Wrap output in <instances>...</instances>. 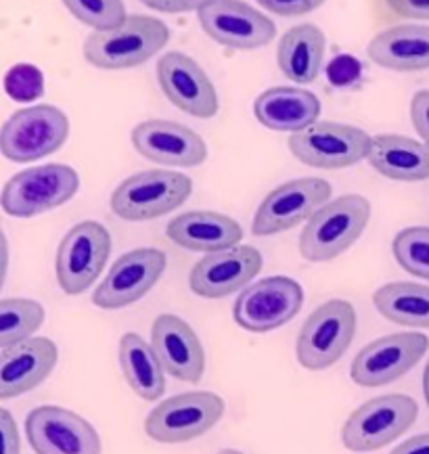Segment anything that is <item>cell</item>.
I'll use <instances>...</instances> for the list:
<instances>
[{
    "label": "cell",
    "instance_id": "cell-1",
    "mask_svg": "<svg viewBox=\"0 0 429 454\" xmlns=\"http://www.w3.org/2000/svg\"><path fill=\"white\" fill-rule=\"evenodd\" d=\"M170 43V30L158 17L126 15L109 30H95L84 40V59L98 69H132L147 63Z\"/></svg>",
    "mask_w": 429,
    "mask_h": 454
},
{
    "label": "cell",
    "instance_id": "cell-2",
    "mask_svg": "<svg viewBox=\"0 0 429 454\" xmlns=\"http://www.w3.org/2000/svg\"><path fill=\"white\" fill-rule=\"evenodd\" d=\"M370 220V201L350 193L327 201L312 214L300 235V254L308 262H332L363 237Z\"/></svg>",
    "mask_w": 429,
    "mask_h": 454
},
{
    "label": "cell",
    "instance_id": "cell-3",
    "mask_svg": "<svg viewBox=\"0 0 429 454\" xmlns=\"http://www.w3.org/2000/svg\"><path fill=\"white\" fill-rule=\"evenodd\" d=\"M193 191V180L174 170H143L115 186L112 212L126 223H147L183 206Z\"/></svg>",
    "mask_w": 429,
    "mask_h": 454
},
{
    "label": "cell",
    "instance_id": "cell-4",
    "mask_svg": "<svg viewBox=\"0 0 429 454\" xmlns=\"http://www.w3.org/2000/svg\"><path fill=\"white\" fill-rule=\"evenodd\" d=\"M356 325V310L350 301H324L301 325L295 341V358L306 371L332 369L350 350Z\"/></svg>",
    "mask_w": 429,
    "mask_h": 454
},
{
    "label": "cell",
    "instance_id": "cell-5",
    "mask_svg": "<svg viewBox=\"0 0 429 454\" xmlns=\"http://www.w3.org/2000/svg\"><path fill=\"white\" fill-rule=\"evenodd\" d=\"M419 417V406L407 394L370 398L346 419L341 442L350 452H375L407 434Z\"/></svg>",
    "mask_w": 429,
    "mask_h": 454
},
{
    "label": "cell",
    "instance_id": "cell-6",
    "mask_svg": "<svg viewBox=\"0 0 429 454\" xmlns=\"http://www.w3.org/2000/svg\"><path fill=\"white\" fill-rule=\"evenodd\" d=\"M78 189L80 176L72 166H34L7 180L0 193V207L13 218H34L66 206Z\"/></svg>",
    "mask_w": 429,
    "mask_h": 454
},
{
    "label": "cell",
    "instance_id": "cell-7",
    "mask_svg": "<svg viewBox=\"0 0 429 454\" xmlns=\"http://www.w3.org/2000/svg\"><path fill=\"white\" fill-rule=\"evenodd\" d=\"M69 137V120L55 105L20 109L0 128V153L15 164H30L55 153Z\"/></svg>",
    "mask_w": 429,
    "mask_h": 454
},
{
    "label": "cell",
    "instance_id": "cell-8",
    "mask_svg": "<svg viewBox=\"0 0 429 454\" xmlns=\"http://www.w3.org/2000/svg\"><path fill=\"white\" fill-rule=\"evenodd\" d=\"M112 255V235L101 223L84 220L61 239L55 258L57 283L67 295L90 289Z\"/></svg>",
    "mask_w": 429,
    "mask_h": 454
},
{
    "label": "cell",
    "instance_id": "cell-9",
    "mask_svg": "<svg viewBox=\"0 0 429 454\" xmlns=\"http://www.w3.org/2000/svg\"><path fill=\"white\" fill-rule=\"evenodd\" d=\"M224 400L214 392H184L160 403L144 419V434L160 444H183L216 427Z\"/></svg>",
    "mask_w": 429,
    "mask_h": 454
},
{
    "label": "cell",
    "instance_id": "cell-10",
    "mask_svg": "<svg viewBox=\"0 0 429 454\" xmlns=\"http://www.w3.org/2000/svg\"><path fill=\"white\" fill-rule=\"evenodd\" d=\"M295 160L316 170H344L367 160L370 137L363 128L338 121H316L289 137Z\"/></svg>",
    "mask_w": 429,
    "mask_h": 454
},
{
    "label": "cell",
    "instance_id": "cell-11",
    "mask_svg": "<svg viewBox=\"0 0 429 454\" xmlns=\"http://www.w3.org/2000/svg\"><path fill=\"white\" fill-rule=\"evenodd\" d=\"M332 184L324 178H295L272 189L264 197L252 223L256 237H272L308 223L312 214L332 201Z\"/></svg>",
    "mask_w": 429,
    "mask_h": 454
},
{
    "label": "cell",
    "instance_id": "cell-12",
    "mask_svg": "<svg viewBox=\"0 0 429 454\" xmlns=\"http://www.w3.org/2000/svg\"><path fill=\"white\" fill-rule=\"evenodd\" d=\"M304 304V289L295 278L269 277L247 285L233 306V318L249 333H269L293 320Z\"/></svg>",
    "mask_w": 429,
    "mask_h": 454
},
{
    "label": "cell",
    "instance_id": "cell-13",
    "mask_svg": "<svg viewBox=\"0 0 429 454\" xmlns=\"http://www.w3.org/2000/svg\"><path fill=\"white\" fill-rule=\"evenodd\" d=\"M168 266L161 249L138 247L115 260L107 277L92 294V304L101 310H120L143 300L160 281Z\"/></svg>",
    "mask_w": 429,
    "mask_h": 454
},
{
    "label": "cell",
    "instance_id": "cell-14",
    "mask_svg": "<svg viewBox=\"0 0 429 454\" xmlns=\"http://www.w3.org/2000/svg\"><path fill=\"white\" fill-rule=\"evenodd\" d=\"M429 350L423 333H392L373 340L352 360L350 377L361 387L390 386L404 377Z\"/></svg>",
    "mask_w": 429,
    "mask_h": 454
},
{
    "label": "cell",
    "instance_id": "cell-15",
    "mask_svg": "<svg viewBox=\"0 0 429 454\" xmlns=\"http://www.w3.org/2000/svg\"><path fill=\"white\" fill-rule=\"evenodd\" d=\"M197 20L214 43L235 51L262 49L277 36L275 21L243 0H210L197 11Z\"/></svg>",
    "mask_w": 429,
    "mask_h": 454
},
{
    "label": "cell",
    "instance_id": "cell-16",
    "mask_svg": "<svg viewBox=\"0 0 429 454\" xmlns=\"http://www.w3.org/2000/svg\"><path fill=\"white\" fill-rule=\"evenodd\" d=\"M26 438L36 454H101V438L78 412L38 406L26 419Z\"/></svg>",
    "mask_w": 429,
    "mask_h": 454
},
{
    "label": "cell",
    "instance_id": "cell-17",
    "mask_svg": "<svg viewBox=\"0 0 429 454\" xmlns=\"http://www.w3.org/2000/svg\"><path fill=\"white\" fill-rule=\"evenodd\" d=\"M158 82L168 101L181 112L199 120H210L218 114V92L210 75L193 57L170 51L158 61Z\"/></svg>",
    "mask_w": 429,
    "mask_h": 454
},
{
    "label": "cell",
    "instance_id": "cell-18",
    "mask_svg": "<svg viewBox=\"0 0 429 454\" xmlns=\"http://www.w3.org/2000/svg\"><path fill=\"white\" fill-rule=\"evenodd\" d=\"M262 254L252 246H235L206 254L189 275V287L206 300H220L246 289L262 270Z\"/></svg>",
    "mask_w": 429,
    "mask_h": 454
},
{
    "label": "cell",
    "instance_id": "cell-19",
    "mask_svg": "<svg viewBox=\"0 0 429 454\" xmlns=\"http://www.w3.org/2000/svg\"><path fill=\"white\" fill-rule=\"evenodd\" d=\"M130 141L144 160L168 168H195L207 157L204 138L170 120H147L135 126Z\"/></svg>",
    "mask_w": 429,
    "mask_h": 454
},
{
    "label": "cell",
    "instance_id": "cell-20",
    "mask_svg": "<svg viewBox=\"0 0 429 454\" xmlns=\"http://www.w3.org/2000/svg\"><path fill=\"white\" fill-rule=\"evenodd\" d=\"M151 346L168 375L184 383H199L206 352L193 327L176 314H160L151 327Z\"/></svg>",
    "mask_w": 429,
    "mask_h": 454
},
{
    "label": "cell",
    "instance_id": "cell-21",
    "mask_svg": "<svg viewBox=\"0 0 429 454\" xmlns=\"http://www.w3.org/2000/svg\"><path fill=\"white\" fill-rule=\"evenodd\" d=\"M59 350L49 337H30L0 350V400L23 395L49 380Z\"/></svg>",
    "mask_w": 429,
    "mask_h": 454
},
{
    "label": "cell",
    "instance_id": "cell-22",
    "mask_svg": "<svg viewBox=\"0 0 429 454\" xmlns=\"http://www.w3.org/2000/svg\"><path fill=\"white\" fill-rule=\"evenodd\" d=\"M166 235L174 246L189 252H220L239 246L243 239L241 224L230 216L207 209H193L172 218L166 226Z\"/></svg>",
    "mask_w": 429,
    "mask_h": 454
},
{
    "label": "cell",
    "instance_id": "cell-23",
    "mask_svg": "<svg viewBox=\"0 0 429 454\" xmlns=\"http://www.w3.org/2000/svg\"><path fill=\"white\" fill-rule=\"evenodd\" d=\"M254 115L269 130L293 135L316 124L321 115V101L315 92L300 86H275L260 92L254 101Z\"/></svg>",
    "mask_w": 429,
    "mask_h": 454
},
{
    "label": "cell",
    "instance_id": "cell-24",
    "mask_svg": "<svg viewBox=\"0 0 429 454\" xmlns=\"http://www.w3.org/2000/svg\"><path fill=\"white\" fill-rule=\"evenodd\" d=\"M369 59L390 72L429 69V26H394L369 43Z\"/></svg>",
    "mask_w": 429,
    "mask_h": 454
},
{
    "label": "cell",
    "instance_id": "cell-25",
    "mask_svg": "<svg viewBox=\"0 0 429 454\" xmlns=\"http://www.w3.org/2000/svg\"><path fill=\"white\" fill-rule=\"evenodd\" d=\"M367 161L375 172L400 183L429 180V147L402 135L370 137Z\"/></svg>",
    "mask_w": 429,
    "mask_h": 454
},
{
    "label": "cell",
    "instance_id": "cell-26",
    "mask_svg": "<svg viewBox=\"0 0 429 454\" xmlns=\"http://www.w3.org/2000/svg\"><path fill=\"white\" fill-rule=\"evenodd\" d=\"M327 40L315 23H301L283 34L277 49V63L287 80L312 84L321 74Z\"/></svg>",
    "mask_w": 429,
    "mask_h": 454
},
{
    "label": "cell",
    "instance_id": "cell-27",
    "mask_svg": "<svg viewBox=\"0 0 429 454\" xmlns=\"http://www.w3.org/2000/svg\"><path fill=\"white\" fill-rule=\"evenodd\" d=\"M120 366L124 380L138 398L155 403L166 392V371L158 354L138 333H124L120 340Z\"/></svg>",
    "mask_w": 429,
    "mask_h": 454
},
{
    "label": "cell",
    "instance_id": "cell-28",
    "mask_svg": "<svg viewBox=\"0 0 429 454\" xmlns=\"http://www.w3.org/2000/svg\"><path fill=\"white\" fill-rule=\"evenodd\" d=\"M375 310L390 323L429 329V287L419 283H387L373 294Z\"/></svg>",
    "mask_w": 429,
    "mask_h": 454
},
{
    "label": "cell",
    "instance_id": "cell-29",
    "mask_svg": "<svg viewBox=\"0 0 429 454\" xmlns=\"http://www.w3.org/2000/svg\"><path fill=\"white\" fill-rule=\"evenodd\" d=\"M44 318V306L36 300H0V350L23 340H30L43 327Z\"/></svg>",
    "mask_w": 429,
    "mask_h": 454
},
{
    "label": "cell",
    "instance_id": "cell-30",
    "mask_svg": "<svg viewBox=\"0 0 429 454\" xmlns=\"http://www.w3.org/2000/svg\"><path fill=\"white\" fill-rule=\"evenodd\" d=\"M394 258L409 275L429 281V226H409L394 237Z\"/></svg>",
    "mask_w": 429,
    "mask_h": 454
},
{
    "label": "cell",
    "instance_id": "cell-31",
    "mask_svg": "<svg viewBox=\"0 0 429 454\" xmlns=\"http://www.w3.org/2000/svg\"><path fill=\"white\" fill-rule=\"evenodd\" d=\"M75 20L92 30H109L126 20L121 0H61Z\"/></svg>",
    "mask_w": 429,
    "mask_h": 454
},
{
    "label": "cell",
    "instance_id": "cell-32",
    "mask_svg": "<svg viewBox=\"0 0 429 454\" xmlns=\"http://www.w3.org/2000/svg\"><path fill=\"white\" fill-rule=\"evenodd\" d=\"M4 90L13 101H34V98L43 97L44 78L38 67L20 63L9 69L7 78H4Z\"/></svg>",
    "mask_w": 429,
    "mask_h": 454
},
{
    "label": "cell",
    "instance_id": "cell-33",
    "mask_svg": "<svg viewBox=\"0 0 429 454\" xmlns=\"http://www.w3.org/2000/svg\"><path fill=\"white\" fill-rule=\"evenodd\" d=\"M256 3L269 13L281 17H300L316 11L324 0H256Z\"/></svg>",
    "mask_w": 429,
    "mask_h": 454
},
{
    "label": "cell",
    "instance_id": "cell-34",
    "mask_svg": "<svg viewBox=\"0 0 429 454\" xmlns=\"http://www.w3.org/2000/svg\"><path fill=\"white\" fill-rule=\"evenodd\" d=\"M0 454H21L20 429L13 415L0 406Z\"/></svg>",
    "mask_w": 429,
    "mask_h": 454
},
{
    "label": "cell",
    "instance_id": "cell-35",
    "mask_svg": "<svg viewBox=\"0 0 429 454\" xmlns=\"http://www.w3.org/2000/svg\"><path fill=\"white\" fill-rule=\"evenodd\" d=\"M410 120L417 135L429 147V90H419L410 101Z\"/></svg>",
    "mask_w": 429,
    "mask_h": 454
},
{
    "label": "cell",
    "instance_id": "cell-36",
    "mask_svg": "<svg viewBox=\"0 0 429 454\" xmlns=\"http://www.w3.org/2000/svg\"><path fill=\"white\" fill-rule=\"evenodd\" d=\"M144 7L160 11V13H189V11H199L210 0H141Z\"/></svg>",
    "mask_w": 429,
    "mask_h": 454
},
{
    "label": "cell",
    "instance_id": "cell-37",
    "mask_svg": "<svg viewBox=\"0 0 429 454\" xmlns=\"http://www.w3.org/2000/svg\"><path fill=\"white\" fill-rule=\"evenodd\" d=\"M387 4L400 17L429 21V0H387Z\"/></svg>",
    "mask_w": 429,
    "mask_h": 454
},
{
    "label": "cell",
    "instance_id": "cell-38",
    "mask_svg": "<svg viewBox=\"0 0 429 454\" xmlns=\"http://www.w3.org/2000/svg\"><path fill=\"white\" fill-rule=\"evenodd\" d=\"M356 74L358 66L355 59H350V57H339V59L332 66V69H329V75H332V80H335L338 84H347L350 80L356 78Z\"/></svg>",
    "mask_w": 429,
    "mask_h": 454
},
{
    "label": "cell",
    "instance_id": "cell-39",
    "mask_svg": "<svg viewBox=\"0 0 429 454\" xmlns=\"http://www.w3.org/2000/svg\"><path fill=\"white\" fill-rule=\"evenodd\" d=\"M390 454H429V434L415 435V438L402 442Z\"/></svg>",
    "mask_w": 429,
    "mask_h": 454
},
{
    "label": "cell",
    "instance_id": "cell-40",
    "mask_svg": "<svg viewBox=\"0 0 429 454\" xmlns=\"http://www.w3.org/2000/svg\"><path fill=\"white\" fill-rule=\"evenodd\" d=\"M7 272H9V241L3 231V224H0V291H3L4 281H7Z\"/></svg>",
    "mask_w": 429,
    "mask_h": 454
},
{
    "label": "cell",
    "instance_id": "cell-41",
    "mask_svg": "<svg viewBox=\"0 0 429 454\" xmlns=\"http://www.w3.org/2000/svg\"><path fill=\"white\" fill-rule=\"evenodd\" d=\"M423 395H425V403L429 406V360L425 364V371H423Z\"/></svg>",
    "mask_w": 429,
    "mask_h": 454
},
{
    "label": "cell",
    "instance_id": "cell-42",
    "mask_svg": "<svg viewBox=\"0 0 429 454\" xmlns=\"http://www.w3.org/2000/svg\"><path fill=\"white\" fill-rule=\"evenodd\" d=\"M218 454H243L241 450H233V448H224V450H220Z\"/></svg>",
    "mask_w": 429,
    "mask_h": 454
}]
</instances>
